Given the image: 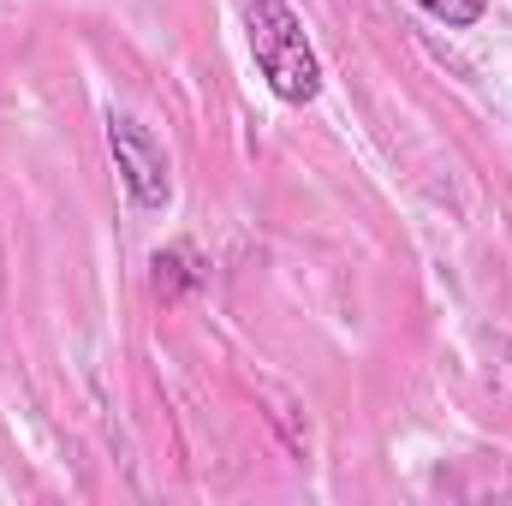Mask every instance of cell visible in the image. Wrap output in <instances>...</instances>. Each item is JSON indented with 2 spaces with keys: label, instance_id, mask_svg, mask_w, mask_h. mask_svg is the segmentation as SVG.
Here are the masks:
<instances>
[{
  "label": "cell",
  "instance_id": "obj_1",
  "mask_svg": "<svg viewBox=\"0 0 512 506\" xmlns=\"http://www.w3.org/2000/svg\"><path fill=\"white\" fill-rule=\"evenodd\" d=\"M245 42H251L256 72L280 102H316L322 96V60L286 0H245Z\"/></svg>",
  "mask_w": 512,
  "mask_h": 506
},
{
  "label": "cell",
  "instance_id": "obj_2",
  "mask_svg": "<svg viewBox=\"0 0 512 506\" xmlns=\"http://www.w3.org/2000/svg\"><path fill=\"white\" fill-rule=\"evenodd\" d=\"M108 149H114V167L126 173L131 203H137V209H167L173 185H167V155H161V143L137 126V120L114 114V120H108Z\"/></svg>",
  "mask_w": 512,
  "mask_h": 506
},
{
  "label": "cell",
  "instance_id": "obj_3",
  "mask_svg": "<svg viewBox=\"0 0 512 506\" xmlns=\"http://www.w3.org/2000/svg\"><path fill=\"white\" fill-rule=\"evenodd\" d=\"M203 286V256L197 245H167V251H155V292L161 298H185V292H197Z\"/></svg>",
  "mask_w": 512,
  "mask_h": 506
},
{
  "label": "cell",
  "instance_id": "obj_4",
  "mask_svg": "<svg viewBox=\"0 0 512 506\" xmlns=\"http://www.w3.org/2000/svg\"><path fill=\"white\" fill-rule=\"evenodd\" d=\"M417 6H423V12H435L447 30H471V24L489 12V0H417Z\"/></svg>",
  "mask_w": 512,
  "mask_h": 506
},
{
  "label": "cell",
  "instance_id": "obj_5",
  "mask_svg": "<svg viewBox=\"0 0 512 506\" xmlns=\"http://www.w3.org/2000/svg\"><path fill=\"white\" fill-rule=\"evenodd\" d=\"M507 495H512V483H507Z\"/></svg>",
  "mask_w": 512,
  "mask_h": 506
}]
</instances>
